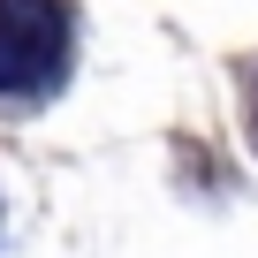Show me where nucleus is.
<instances>
[{
  "label": "nucleus",
  "instance_id": "f257e3e1",
  "mask_svg": "<svg viewBox=\"0 0 258 258\" xmlns=\"http://www.w3.org/2000/svg\"><path fill=\"white\" fill-rule=\"evenodd\" d=\"M69 76V8L0 0V99H46Z\"/></svg>",
  "mask_w": 258,
  "mask_h": 258
},
{
  "label": "nucleus",
  "instance_id": "f03ea898",
  "mask_svg": "<svg viewBox=\"0 0 258 258\" xmlns=\"http://www.w3.org/2000/svg\"><path fill=\"white\" fill-rule=\"evenodd\" d=\"M250 129H258V76H250Z\"/></svg>",
  "mask_w": 258,
  "mask_h": 258
}]
</instances>
